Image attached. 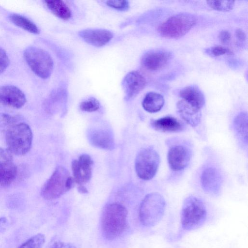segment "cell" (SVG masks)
<instances>
[{
	"instance_id": "obj_27",
	"label": "cell",
	"mask_w": 248,
	"mask_h": 248,
	"mask_svg": "<svg viewBox=\"0 0 248 248\" xmlns=\"http://www.w3.org/2000/svg\"><path fill=\"white\" fill-rule=\"evenodd\" d=\"M100 107L99 101L94 97H90L82 101L80 105V109L84 111L93 112L97 110Z\"/></svg>"
},
{
	"instance_id": "obj_36",
	"label": "cell",
	"mask_w": 248,
	"mask_h": 248,
	"mask_svg": "<svg viewBox=\"0 0 248 248\" xmlns=\"http://www.w3.org/2000/svg\"><path fill=\"white\" fill-rule=\"evenodd\" d=\"M6 221V218L5 217L0 218V226L4 224Z\"/></svg>"
},
{
	"instance_id": "obj_7",
	"label": "cell",
	"mask_w": 248,
	"mask_h": 248,
	"mask_svg": "<svg viewBox=\"0 0 248 248\" xmlns=\"http://www.w3.org/2000/svg\"><path fill=\"white\" fill-rule=\"evenodd\" d=\"M24 59L35 75L43 79L48 78L53 69V61L50 55L41 48L30 46L24 52Z\"/></svg>"
},
{
	"instance_id": "obj_11",
	"label": "cell",
	"mask_w": 248,
	"mask_h": 248,
	"mask_svg": "<svg viewBox=\"0 0 248 248\" xmlns=\"http://www.w3.org/2000/svg\"><path fill=\"white\" fill-rule=\"evenodd\" d=\"M17 173L12 154L7 149L0 147V185H10L16 179Z\"/></svg>"
},
{
	"instance_id": "obj_4",
	"label": "cell",
	"mask_w": 248,
	"mask_h": 248,
	"mask_svg": "<svg viewBox=\"0 0 248 248\" xmlns=\"http://www.w3.org/2000/svg\"><path fill=\"white\" fill-rule=\"evenodd\" d=\"M75 183L68 171L64 167L59 166L44 185L41 195L46 200L56 199L70 190Z\"/></svg>"
},
{
	"instance_id": "obj_25",
	"label": "cell",
	"mask_w": 248,
	"mask_h": 248,
	"mask_svg": "<svg viewBox=\"0 0 248 248\" xmlns=\"http://www.w3.org/2000/svg\"><path fill=\"white\" fill-rule=\"evenodd\" d=\"M45 242V237L42 233L37 234L22 244L19 248H42Z\"/></svg>"
},
{
	"instance_id": "obj_35",
	"label": "cell",
	"mask_w": 248,
	"mask_h": 248,
	"mask_svg": "<svg viewBox=\"0 0 248 248\" xmlns=\"http://www.w3.org/2000/svg\"><path fill=\"white\" fill-rule=\"evenodd\" d=\"M78 190L80 193H86L88 192V190L83 185H79L78 186Z\"/></svg>"
},
{
	"instance_id": "obj_31",
	"label": "cell",
	"mask_w": 248,
	"mask_h": 248,
	"mask_svg": "<svg viewBox=\"0 0 248 248\" xmlns=\"http://www.w3.org/2000/svg\"><path fill=\"white\" fill-rule=\"evenodd\" d=\"M9 64V59L6 52L0 47V74L7 69Z\"/></svg>"
},
{
	"instance_id": "obj_16",
	"label": "cell",
	"mask_w": 248,
	"mask_h": 248,
	"mask_svg": "<svg viewBox=\"0 0 248 248\" xmlns=\"http://www.w3.org/2000/svg\"><path fill=\"white\" fill-rule=\"evenodd\" d=\"M78 34L87 43L97 47L105 46L113 37L112 33L105 29H86Z\"/></svg>"
},
{
	"instance_id": "obj_29",
	"label": "cell",
	"mask_w": 248,
	"mask_h": 248,
	"mask_svg": "<svg viewBox=\"0 0 248 248\" xmlns=\"http://www.w3.org/2000/svg\"><path fill=\"white\" fill-rule=\"evenodd\" d=\"M205 52L210 56L216 57L232 54V52L230 49L221 46L211 47L206 49Z\"/></svg>"
},
{
	"instance_id": "obj_9",
	"label": "cell",
	"mask_w": 248,
	"mask_h": 248,
	"mask_svg": "<svg viewBox=\"0 0 248 248\" xmlns=\"http://www.w3.org/2000/svg\"><path fill=\"white\" fill-rule=\"evenodd\" d=\"M191 156L190 149L182 144L171 146L168 153V161L170 169L179 171L185 169L188 165Z\"/></svg>"
},
{
	"instance_id": "obj_17",
	"label": "cell",
	"mask_w": 248,
	"mask_h": 248,
	"mask_svg": "<svg viewBox=\"0 0 248 248\" xmlns=\"http://www.w3.org/2000/svg\"><path fill=\"white\" fill-rule=\"evenodd\" d=\"M177 109L181 117L192 126H197L200 123L202 116L200 109L181 99L177 104Z\"/></svg>"
},
{
	"instance_id": "obj_8",
	"label": "cell",
	"mask_w": 248,
	"mask_h": 248,
	"mask_svg": "<svg viewBox=\"0 0 248 248\" xmlns=\"http://www.w3.org/2000/svg\"><path fill=\"white\" fill-rule=\"evenodd\" d=\"M159 164V156L154 149H141L135 159V166L138 176L143 180H149L155 175Z\"/></svg>"
},
{
	"instance_id": "obj_32",
	"label": "cell",
	"mask_w": 248,
	"mask_h": 248,
	"mask_svg": "<svg viewBox=\"0 0 248 248\" xmlns=\"http://www.w3.org/2000/svg\"><path fill=\"white\" fill-rule=\"evenodd\" d=\"M218 39L221 43L226 44L230 42L231 39V34L227 30L222 31L218 34Z\"/></svg>"
},
{
	"instance_id": "obj_34",
	"label": "cell",
	"mask_w": 248,
	"mask_h": 248,
	"mask_svg": "<svg viewBox=\"0 0 248 248\" xmlns=\"http://www.w3.org/2000/svg\"><path fill=\"white\" fill-rule=\"evenodd\" d=\"M236 38L241 41H244L246 39V35L245 32L241 29H237L235 31Z\"/></svg>"
},
{
	"instance_id": "obj_1",
	"label": "cell",
	"mask_w": 248,
	"mask_h": 248,
	"mask_svg": "<svg viewBox=\"0 0 248 248\" xmlns=\"http://www.w3.org/2000/svg\"><path fill=\"white\" fill-rule=\"evenodd\" d=\"M128 212L123 205L113 203L105 208L101 217L103 235L109 241L116 239L124 232L127 225Z\"/></svg>"
},
{
	"instance_id": "obj_20",
	"label": "cell",
	"mask_w": 248,
	"mask_h": 248,
	"mask_svg": "<svg viewBox=\"0 0 248 248\" xmlns=\"http://www.w3.org/2000/svg\"><path fill=\"white\" fill-rule=\"evenodd\" d=\"M180 96L182 99L200 109L205 104L204 94L196 85L183 88L180 92Z\"/></svg>"
},
{
	"instance_id": "obj_10",
	"label": "cell",
	"mask_w": 248,
	"mask_h": 248,
	"mask_svg": "<svg viewBox=\"0 0 248 248\" xmlns=\"http://www.w3.org/2000/svg\"><path fill=\"white\" fill-rule=\"evenodd\" d=\"M93 163L91 156L87 154L82 155L78 159L72 161L71 168L75 183L82 185L90 181Z\"/></svg>"
},
{
	"instance_id": "obj_26",
	"label": "cell",
	"mask_w": 248,
	"mask_h": 248,
	"mask_svg": "<svg viewBox=\"0 0 248 248\" xmlns=\"http://www.w3.org/2000/svg\"><path fill=\"white\" fill-rule=\"evenodd\" d=\"M207 4L213 9L219 11H229L234 6V1L229 0H209Z\"/></svg>"
},
{
	"instance_id": "obj_14",
	"label": "cell",
	"mask_w": 248,
	"mask_h": 248,
	"mask_svg": "<svg viewBox=\"0 0 248 248\" xmlns=\"http://www.w3.org/2000/svg\"><path fill=\"white\" fill-rule=\"evenodd\" d=\"M144 77L138 71H131L124 78L122 85L126 99L132 98L143 90L146 85Z\"/></svg>"
},
{
	"instance_id": "obj_23",
	"label": "cell",
	"mask_w": 248,
	"mask_h": 248,
	"mask_svg": "<svg viewBox=\"0 0 248 248\" xmlns=\"http://www.w3.org/2000/svg\"><path fill=\"white\" fill-rule=\"evenodd\" d=\"M10 21L15 25L33 34L39 33V30L32 21L24 16L12 14L9 16Z\"/></svg>"
},
{
	"instance_id": "obj_22",
	"label": "cell",
	"mask_w": 248,
	"mask_h": 248,
	"mask_svg": "<svg viewBox=\"0 0 248 248\" xmlns=\"http://www.w3.org/2000/svg\"><path fill=\"white\" fill-rule=\"evenodd\" d=\"M47 7L56 16L63 20H68L72 16L69 7L62 0H45Z\"/></svg>"
},
{
	"instance_id": "obj_24",
	"label": "cell",
	"mask_w": 248,
	"mask_h": 248,
	"mask_svg": "<svg viewBox=\"0 0 248 248\" xmlns=\"http://www.w3.org/2000/svg\"><path fill=\"white\" fill-rule=\"evenodd\" d=\"M233 126L241 139L247 143L248 115L246 112H240L235 116L233 121Z\"/></svg>"
},
{
	"instance_id": "obj_28",
	"label": "cell",
	"mask_w": 248,
	"mask_h": 248,
	"mask_svg": "<svg viewBox=\"0 0 248 248\" xmlns=\"http://www.w3.org/2000/svg\"><path fill=\"white\" fill-rule=\"evenodd\" d=\"M17 118L6 113H0V129L6 131L10 127L17 124Z\"/></svg>"
},
{
	"instance_id": "obj_19",
	"label": "cell",
	"mask_w": 248,
	"mask_h": 248,
	"mask_svg": "<svg viewBox=\"0 0 248 248\" xmlns=\"http://www.w3.org/2000/svg\"><path fill=\"white\" fill-rule=\"evenodd\" d=\"M152 127L163 132H179L184 129L183 124L172 116H165L151 122Z\"/></svg>"
},
{
	"instance_id": "obj_33",
	"label": "cell",
	"mask_w": 248,
	"mask_h": 248,
	"mask_svg": "<svg viewBox=\"0 0 248 248\" xmlns=\"http://www.w3.org/2000/svg\"><path fill=\"white\" fill-rule=\"evenodd\" d=\"M50 248H76L74 245L73 244L62 242V241H58L54 243Z\"/></svg>"
},
{
	"instance_id": "obj_13",
	"label": "cell",
	"mask_w": 248,
	"mask_h": 248,
	"mask_svg": "<svg viewBox=\"0 0 248 248\" xmlns=\"http://www.w3.org/2000/svg\"><path fill=\"white\" fill-rule=\"evenodd\" d=\"M171 58L170 52L163 49H156L146 52L141 58V64L146 69L156 71L162 69Z\"/></svg>"
},
{
	"instance_id": "obj_2",
	"label": "cell",
	"mask_w": 248,
	"mask_h": 248,
	"mask_svg": "<svg viewBox=\"0 0 248 248\" xmlns=\"http://www.w3.org/2000/svg\"><path fill=\"white\" fill-rule=\"evenodd\" d=\"M207 217L204 203L199 198L190 196L184 201L180 214L181 228L189 231L201 226Z\"/></svg>"
},
{
	"instance_id": "obj_21",
	"label": "cell",
	"mask_w": 248,
	"mask_h": 248,
	"mask_svg": "<svg viewBox=\"0 0 248 248\" xmlns=\"http://www.w3.org/2000/svg\"><path fill=\"white\" fill-rule=\"evenodd\" d=\"M164 103V98L161 94L155 92H149L143 98L142 106L147 112L155 113L162 108Z\"/></svg>"
},
{
	"instance_id": "obj_6",
	"label": "cell",
	"mask_w": 248,
	"mask_h": 248,
	"mask_svg": "<svg viewBox=\"0 0 248 248\" xmlns=\"http://www.w3.org/2000/svg\"><path fill=\"white\" fill-rule=\"evenodd\" d=\"M196 23L195 17L188 13L173 15L158 28V32L163 37L177 39L186 34Z\"/></svg>"
},
{
	"instance_id": "obj_30",
	"label": "cell",
	"mask_w": 248,
	"mask_h": 248,
	"mask_svg": "<svg viewBox=\"0 0 248 248\" xmlns=\"http://www.w3.org/2000/svg\"><path fill=\"white\" fill-rule=\"evenodd\" d=\"M106 4L110 7L115 9L124 11L129 7V3L127 0H108L106 1Z\"/></svg>"
},
{
	"instance_id": "obj_15",
	"label": "cell",
	"mask_w": 248,
	"mask_h": 248,
	"mask_svg": "<svg viewBox=\"0 0 248 248\" xmlns=\"http://www.w3.org/2000/svg\"><path fill=\"white\" fill-rule=\"evenodd\" d=\"M201 182L202 188L211 194H217L220 189L222 178L220 172L215 168L207 167L202 172Z\"/></svg>"
},
{
	"instance_id": "obj_18",
	"label": "cell",
	"mask_w": 248,
	"mask_h": 248,
	"mask_svg": "<svg viewBox=\"0 0 248 248\" xmlns=\"http://www.w3.org/2000/svg\"><path fill=\"white\" fill-rule=\"evenodd\" d=\"M89 140L94 146L105 150L114 148V141L112 134L108 130L98 129L89 133Z\"/></svg>"
},
{
	"instance_id": "obj_12",
	"label": "cell",
	"mask_w": 248,
	"mask_h": 248,
	"mask_svg": "<svg viewBox=\"0 0 248 248\" xmlns=\"http://www.w3.org/2000/svg\"><path fill=\"white\" fill-rule=\"evenodd\" d=\"M26 102L24 93L14 85L0 87V104L14 108H22Z\"/></svg>"
},
{
	"instance_id": "obj_3",
	"label": "cell",
	"mask_w": 248,
	"mask_h": 248,
	"mask_svg": "<svg viewBox=\"0 0 248 248\" xmlns=\"http://www.w3.org/2000/svg\"><path fill=\"white\" fill-rule=\"evenodd\" d=\"M33 135L30 126L26 123H17L6 131L5 141L7 149L16 155H23L30 150Z\"/></svg>"
},
{
	"instance_id": "obj_5",
	"label": "cell",
	"mask_w": 248,
	"mask_h": 248,
	"mask_svg": "<svg viewBox=\"0 0 248 248\" xmlns=\"http://www.w3.org/2000/svg\"><path fill=\"white\" fill-rule=\"evenodd\" d=\"M166 203L163 197L158 193L146 195L141 202L139 212L141 223L147 227L156 224L164 214Z\"/></svg>"
}]
</instances>
